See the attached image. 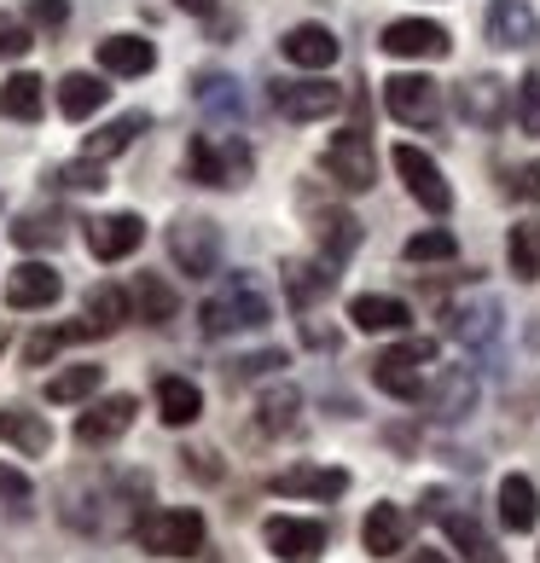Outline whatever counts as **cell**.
I'll use <instances>...</instances> for the list:
<instances>
[{"label": "cell", "instance_id": "obj_1", "mask_svg": "<svg viewBox=\"0 0 540 563\" xmlns=\"http://www.w3.org/2000/svg\"><path fill=\"white\" fill-rule=\"evenodd\" d=\"M274 320V302H267V290L251 279V274H233L210 302L198 308V325L203 338H233V331H256Z\"/></svg>", "mask_w": 540, "mask_h": 563}, {"label": "cell", "instance_id": "obj_2", "mask_svg": "<svg viewBox=\"0 0 540 563\" xmlns=\"http://www.w3.org/2000/svg\"><path fill=\"white\" fill-rule=\"evenodd\" d=\"M251 169L256 157L239 134H192V145H186V175L198 186H244Z\"/></svg>", "mask_w": 540, "mask_h": 563}, {"label": "cell", "instance_id": "obj_3", "mask_svg": "<svg viewBox=\"0 0 540 563\" xmlns=\"http://www.w3.org/2000/svg\"><path fill=\"white\" fill-rule=\"evenodd\" d=\"M436 361V343L430 338H407L396 349H384L378 361H372V384L384 395H396V401H425V366Z\"/></svg>", "mask_w": 540, "mask_h": 563}, {"label": "cell", "instance_id": "obj_4", "mask_svg": "<svg viewBox=\"0 0 540 563\" xmlns=\"http://www.w3.org/2000/svg\"><path fill=\"white\" fill-rule=\"evenodd\" d=\"M134 534H140V547L157 552V558H192V552H203V517L192 506L145 511L134 523Z\"/></svg>", "mask_w": 540, "mask_h": 563}, {"label": "cell", "instance_id": "obj_5", "mask_svg": "<svg viewBox=\"0 0 540 563\" xmlns=\"http://www.w3.org/2000/svg\"><path fill=\"white\" fill-rule=\"evenodd\" d=\"M419 511H425V517H436V523L448 529V540L460 547V558H465V563H506V558H500V547L488 540V529L476 523L471 511H460V506H453V499H448L442 488H430Z\"/></svg>", "mask_w": 540, "mask_h": 563}, {"label": "cell", "instance_id": "obj_6", "mask_svg": "<svg viewBox=\"0 0 540 563\" xmlns=\"http://www.w3.org/2000/svg\"><path fill=\"white\" fill-rule=\"evenodd\" d=\"M326 175L343 186V192H366L378 180V152H372V134L366 129H343L331 134L326 145Z\"/></svg>", "mask_w": 540, "mask_h": 563}, {"label": "cell", "instance_id": "obj_7", "mask_svg": "<svg viewBox=\"0 0 540 563\" xmlns=\"http://www.w3.org/2000/svg\"><path fill=\"white\" fill-rule=\"evenodd\" d=\"M169 256L186 267V279H210L221 267V227L203 216H180L169 227Z\"/></svg>", "mask_w": 540, "mask_h": 563}, {"label": "cell", "instance_id": "obj_8", "mask_svg": "<svg viewBox=\"0 0 540 563\" xmlns=\"http://www.w3.org/2000/svg\"><path fill=\"white\" fill-rule=\"evenodd\" d=\"M389 163H396V175L407 180V192L419 198L430 216H448V210H453V186H448L442 169H436L430 152H419V145H396V152H389Z\"/></svg>", "mask_w": 540, "mask_h": 563}, {"label": "cell", "instance_id": "obj_9", "mask_svg": "<svg viewBox=\"0 0 540 563\" xmlns=\"http://www.w3.org/2000/svg\"><path fill=\"white\" fill-rule=\"evenodd\" d=\"M384 106L396 122H407V129H430V122L442 117V88H436L430 76H389Z\"/></svg>", "mask_w": 540, "mask_h": 563}, {"label": "cell", "instance_id": "obj_10", "mask_svg": "<svg viewBox=\"0 0 540 563\" xmlns=\"http://www.w3.org/2000/svg\"><path fill=\"white\" fill-rule=\"evenodd\" d=\"M343 106V88H331V81L308 76V81H274V111L285 122H320Z\"/></svg>", "mask_w": 540, "mask_h": 563}, {"label": "cell", "instance_id": "obj_11", "mask_svg": "<svg viewBox=\"0 0 540 563\" xmlns=\"http://www.w3.org/2000/svg\"><path fill=\"white\" fill-rule=\"evenodd\" d=\"M378 47L389 58H448L453 41H448L442 24H430V18H396V24H384Z\"/></svg>", "mask_w": 540, "mask_h": 563}, {"label": "cell", "instance_id": "obj_12", "mask_svg": "<svg viewBox=\"0 0 540 563\" xmlns=\"http://www.w3.org/2000/svg\"><path fill=\"white\" fill-rule=\"evenodd\" d=\"M425 407H430V419H442V424L471 419L476 412V372L471 366H442L436 384H425Z\"/></svg>", "mask_w": 540, "mask_h": 563}, {"label": "cell", "instance_id": "obj_13", "mask_svg": "<svg viewBox=\"0 0 540 563\" xmlns=\"http://www.w3.org/2000/svg\"><path fill=\"white\" fill-rule=\"evenodd\" d=\"M262 534L279 563H320L326 552V523H315V517H267Z\"/></svg>", "mask_w": 540, "mask_h": 563}, {"label": "cell", "instance_id": "obj_14", "mask_svg": "<svg viewBox=\"0 0 540 563\" xmlns=\"http://www.w3.org/2000/svg\"><path fill=\"white\" fill-rule=\"evenodd\" d=\"M134 412H140L134 395H106V401H93V407L76 419V442H81V448H106V442H117V435H129Z\"/></svg>", "mask_w": 540, "mask_h": 563}, {"label": "cell", "instance_id": "obj_15", "mask_svg": "<svg viewBox=\"0 0 540 563\" xmlns=\"http://www.w3.org/2000/svg\"><path fill=\"white\" fill-rule=\"evenodd\" d=\"M448 338L465 343V349H494V338H500V302L494 297L453 302L448 308Z\"/></svg>", "mask_w": 540, "mask_h": 563}, {"label": "cell", "instance_id": "obj_16", "mask_svg": "<svg viewBox=\"0 0 540 563\" xmlns=\"http://www.w3.org/2000/svg\"><path fill=\"white\" fill-rule=\"evenodd\" d=\"M88 256L93 262H122V256H134V250L145 244V221L140 216H99L88 221Z\"/></svg>", "mask_w": 540, "mask_h": 563}, {"label": "cell", "instance_id": "obj_17", "mask_svg": "<svg viewBox=\"0 0 540 563\" xmlns=\"http://www.w3.org/2000/svg\"><path fill=\"white\" fill-rule=\"evenodd\" d=\"M58 297H65V279H58V267L47 262H24V267H12L7 274V308H53Z\"/></svg>", "mask_w": 540, "mask_h": 563}, {"label": "cell", "instance_id": "obj_18", "mask_svg": "<svg viewBox=\"0 0 540 563\" xmlns=\"http://www.w3.org/2000/svg\"><path fill=\"white\" fill-rule=\"evenodd\" d=\"M506 106H511V88H506L500 76H471V81H460V117L471 122V129H500Z\"/></svg>", "mask_w": 540, "mask_h": 563}, {"label": "cell", "instance_id": "obj_19", "mask_svg": "<svg viewBox=\"0 0 540 563\" xmlns=\"http://www.w3.org/2000/svg\"><path fill=\"white\" fill-rule=\"evenodd\" d=\"M407 534H412V517L401 511V506H372L366 511V523H361V547L372 552V558H401L407 552Z\"/></svg>", "mask_w": 540, "mask_h": 563}, {"label": "cell", "instance_id": "obj_20", "mask_svg": "<svg viewBox=\"0 0 540 563\" xmlns=\"http://www.w3.org/2000/svg\"><path fill=\"white\" fill-rule=\"evenodd\" d=\"M279 53H285L297 70H331L343 47H338V35H331L326 24H297V30H285Z\"/></svg>", "mask_w": 540, "mask_h": 563}, {"label": "cell", "instance_id": "obj_21", "mask_svg": "<svg viewBox=\"0 0 540 563\" xmlns=\"http://www.w3.org/2000/svg\"><path fill=\"white\" fill-rule=\"evenodd\" d=\"M274 494H290V499H338L349 494V471L338 465H290L274 476Z\"/></svg>", "mask_w": 540, "mask_h": 563}, {"label": "cell", "instance_id": "obj_22", "mask_svg": "<svg viewBox=\"0 0 540 563\" xmlns=\"http://www.w3.org/2000/svg\"><path fill=\"white\" fill-rule=\"evenodd\" d=\"M0 442L18 448L24 459H47L53 453V424L30 407H0Z\"/></svg>", "mask_w": 540, "mask_h": 563}, {"label": "cell", "instance_id": "obj_23", "mask_svg": "<svg viewBox=\"0 0 540 563\" xmlns=\"http://www.w3.org/2000/svg\"><path fill=\"white\" fill-rule=\"evenodd\" d=\"M488 41L494 47H535L540 18L524 7V0H488Z\"/></svg>", "mask_w": 540, "mask_h": 563}, {"label": "cell", "instance_id": "obj_24", "mask_svg": "<svg viewBox=\"0 0 540 563\" xmlns=\"http://www.w3.org/2000/svg\"><path fill=\"white\" fill-rule=\"evenodd\" d=\"M331 267H338V262H285V297H290V308H302V314H308V308H315L320 297H326V290L331 285H338V274H331Z\"/></svg>", "mask_w": 540, "mask_h": 563}, {"label": "cell", "instance_id": "obj_25", "mask_svg": "<svg viewBox=\"0 0 540 563\" xmlns=\"http://www.w3.org/2000/svg\"><path fill=\"white\" fill-rule=\"evenodd\" d=\"M157 419L169 430H186L203 419V389L192 378H157Z\"/></svg>", "mask_w": 540, "mask_h": 563}, {"label": "cell", "instance_id": "obj_26", "mask_svg": "<svg viewBox=\"0 0 540 563\" xmlns=\"http://www.w3.org/2000/svg\"><path fill=\"white\" fill-rule=\"evenodd\" d=\"M349 320H355V331H366V338H378V331H407L412 325V308L401 297H355L349 302Z\"/></svg>", "mask_w": 540, "mask_h": 563}, {"label": "cell", "instance_id": "obj_27", "mask_svg": "<svg viewBox=\"0 0 540 563\" xmlns=\"http://www.w3.org/2000/svg\"><path fill=\"white\" fill-rule=\"evenodd\" d=\"M129 297H134V320H145V325H169L180 314V290L163 274H140Z\"/></svg>", "mask_w": 540, "mask_h": 563}, {"label": "cell", "instance_id": "obj_28", "mask_svg": "<svg viewBox=\"0 0 540 563\" xmlns=\"http://www.w3.org/2000/svg\"><path fill=\"white\" fill-rule=\"evenodd\" d=\"M129 320H134V297L122 285H93L88 290V325H93V338H117Z\"/></svg>", "mask_w": 540, "mask_h": 563}, {"label": "cell", "instance_id": "obj_29", "mask_svg": "<svg viewBox=\"0 0 540 563\" xmlns=\"http://www.w3.org/2000/svg\"><path fill=\"white\" fill-rule=\"evenodd\" d=\"M145 129H152V117L129 111V117H117V122H106V129H93L88 140H81V157L106 163V157H117V152H129V145H134Z\"/></svg>", "mask_w": 540, "mask_h": 563}, {"label": "cell", "instance_id": "obj_30", "mask_svg": "<svg viewBox=\"0 0 540 563\" xmlns=\"http://www.w3.org/2000/svg\"><path fill=\"white\" fill-rule=\"evenodd\" d=\"M500 523H506L511 534H529V529L540 523V494H535L529 476H517V471L500 483Z\"/></svg>", "mask_w": 540, "mask_h": 563}, {"label": "cell", "instance_id": "obj_31", "mask_svg": "<svg viewBox=\"0 0 540 563\" xmlns=\"http://www.w3.org/2000/svg\"><path fill=\"white\" fill-rule=\"evenodd\" d=\"M99 65H106L111 76H145L157 65V47L140 41V35H111V41H99Z\"/></svg>", "mask_w": 540, "mask_h": 563}, {"label": "cell", "instance_id": "obj_32", "mask_svg": "<svg viewBox=\"0 0 540 563\" xmlns=\"http://www.w3.org/2000/svg\"><path fill=\"white\" fill-rule=\"evenodd\" d=\"M315 239H320L326 262H343V256H355V250H361V221L349 210H320L315 216Z\"/></svg>", "mask_w": 540, "mask_h": 563}, {"label": "cell", "instance_id": "obj_33", "mask_svg": "<svg viewBox=\"0 0 540 563\" xmlns=\"http://www.w3.org/2000/svg\"><path fill=\"white\" fill-rule=\"evenodd\" d=\"M297 412H302L297 384H274V389H262V401H256V430L285 435V430H297Z\"/></svg>", "mask_w": 540, "mask_h": 563}, {"label": "cell", "instance_id": "obj_34", "mask_svg": "<svg viewBox=\"0 0 540 563\" xmlns=\"http://www.w3.org/2000/svg\"><path fill=\"white\" fill-rule=\"evenodd\" d=\"M106 99H111V88L99 76H88V70H76V76L58 81V111H65L70 122H88L99 106H106Z\"/></svg>", "mask_w": 540, "mask_h": 563}, {"label": "cell", "instance_id": "obj_35", "mask_svg": "<svg viewBox=\"0 0 540 563\" xmlns=\"http://www.w3.org/2000/svg\"><path fill=\"white\" fill-rule=\"evenodd\" d=\"M41 106H47V88H41V76L30 70H18L0 81V117H12V122H35Z\"/></svg>", "mask_w": 540, "mask_h": 563}, {"label": "cell", "instance_id": "obj_36", "mask_svg": "<svg viewBox=\"0 0 540 563\" xmlns=\"http://www.w3.org/2000/svg\"><path fill=\"white\" fill-rule=\"evenodd\" d=\"M192 93H198V106L210 111L216 122H244V93H239V81H233V76H216V70H203Z\"/></svg>", "mask_w": 540, "mask_h": 563}, {"label": "cell", "instance_id": "obj_37", "mask_svg": "<svg viewBox=\"0 0 540 563\" xmlns=\"http://www.w3.org/2000/svg\"><path fill=\"white\" fill-rule=\"evenodd\" d=\"M506 262H511V274L535 285L540 279V221H517L511 227V239H506Z\"/></svg>", "mask_w": 540, "mask_h": 563}, {"label": "cell", "instance_id": "obj_38", "mask_svg": "<svg viewBox=\"0 0 540 563\" xmlns=\"http://www.w3.org/2000/svg\"><path fill=\"white\" fill-rule=\"evenodd\" d=\"M99 389V366H65L58 378H47V401H88V395Z\"/></svg>", "mask_w": 540, "mask_h": 563}, {"label": "cell", "instance_id": "obj_39", "mask_svg": "<svg viewBox=\"0 0 540 563\" xmlns=\"http://www.w3.org/2000/svg\"><path fill=\"white\" fill-rule=\"evenodd\" d=\"M460 256V239L442 233V227H430V233H412L407 239V262H453Z\"/></svg>", "mask_w": 540, "mask_h": 563}, {"label": "cell", "instance_id": "obj_40", "mask_svg": "<svg viewBox=\"0 0 540 563\" xmlns=\"http://www.w3.org/2000/svg\"><path fill=\"white\" fill-rule=\"evenodd\" d=\"M58 233H65V227H58V216L47 210H30V216H18L12 221V244H24V250H35V244H58Z\"/></svg>", "mask_w": 540, "mask_h": 563}, {"label": "cell", "instance_id": "obj_41", "mask_svg": "<svg viewBox=\"0 0 540 563\" xmlns=\"http://www.w3.org/2000/svg\"><path fill=\"white\" fill-rule=\"evenodd\" d=\"M285 366V349H256V354H244V361L227 366V384H251V378H267V372H279Z\"/></svg>", "mask_w": 540, "mask_h": 563}, {"label": "cell", "instance_id": "obj_42", "mask_svg": "<svg viewBox=\"0 0 540 563\" xmlns=\"http://www.w3.org/2000/svg\"><path fill=\"white\" fill-rule=\"evenodd\" d=\"M53 180L65 186V192H106V169H99L93 157H81V163H65V169H53Z\"/></svg>", "mask_w": 540, "mask_h": 563}, {"label": "cell", "instance_id": "obj_43", "mask_svg": "<svg viewBox=\"0 0 540 563\" xmlns=\"http://www.w3.org/2000/svg\"><path fill=\"white\" fill-rule=\"evenodd\" d=\"M517 122H524V134L540 140V76L517 81Z\"/></svg>", "mask_w": 540, "mask_h": 563}, {"label": "cell", "instance_id": "obj_44", "mask_svg": "<svg viewBox=\"0 0 540 563\" xmlns=\"http://www.w3.org/2000/svg\"><path fill=\"white\" fill-rule=\"evenodd\" d=\"M0 499H7L12 511H24L30 499H35V488H30V476H24V471H12V465H0Z\"/></svg>", "mask_w": 540, "mask_h": 563}, {"label": "cell", "instance_id": "obj_45", "mask_svg": "<svg viewBox=\"0 0 540 563\" xmlns=\"http://www.w3.org/2000/svg\"><path fill=\"white\" fill-rule=\"evenodd\" d=\"M30 47H35V41H30V30L18 24V18H7V12H0V58H24Z\"/></svg>", "mask_w": 540, "mask_h": 563}, {"label": "cell", "instance_id": "obj_46", "mask_svg": "<svg viewBox=\"0 0 540 563\" xmlns=\"http://www.w3.org/2000/svg\"><path fill=\"white\" fill-rule=\"evenodd\" d=\"M511 198H524V203H540V163H524V169H517L511 180Z\"/></svg>", "mask_w": 540, "mask_h": 563}, {"label": "cell", "instance_id": "obj_47", "mask_svg": "<svg viewBox=\"0 0 540 563\" xmlns=\"http://www.w3.org/2000/svg\"><path fill=\"white\" fill-rule=\"evenodd\" d=\"M30 18H35V24H65V18H70V7H65V0H30Z\"/></svg>", "mask_w": 540, "mask_h": 563}, {"label": "cell", "instance_id": "obj_48", "mask_svg": "<svg viewBox=\"0 0 540 563\" xmlns=\"http://www.w3.org/2000/svg\"><path fill=\"white\" fill-rule=\"evenodd\" d=\"M302 338L315 343V349H338V343H343V338H338V331H331V325H315V320H302Z\"/></svg>", "mask_w": 540, "mask_h": 563}, {"label": "cell", "instance_id": "obj_49", "mask_svg": "<svg viewBox=\"0 0 540 563\" xmlns=\"http://www.w3.org/2000/svg\"><path fill=\"white\" fill-rule=\"evenodd\" d=\"M180 459H192V471L203 476V483H216V476H221V471H216V453H210V448H192V453H180Z\"/></svg>", "mask_w": 540, "mask_h": 563}, {"label": "cell", "instance_id": "obj_50", "mask_svg": "<svg viewBox=\"0 0 540 563\" xmlns=\"http://www.w3.org/2000/svg\"><path fill=\"white\" fill-rule=\"evenodd\" d=\"M175 7H180V12H192V18H216L221 0H175Z\"/></svg>", "mask_w": 540, "mask_h": 563}, {"label": "cell", "instance_id": "obj_51", "mask_svg": "<svg viewBox=\"0 0 540 563\" xmlns=\"http://www.w3.org/2000/svg\"><path fill=\"white\" fill-rule=\"evenodd\" d=\"M407 563H448L442 552H419V558H407Z\"/></svg>", "mask_w": 540, "mask_h": 563}, {"label": "cell", "instance_id": "obj_52", "mask_svg": "<svg viewBox=\"0 0 540 563\" xmlns=\"http://www.w3.org/2000/svg\"><path fill=\"white\" fill-rule=\"evenodd\" d=\"M0 349H7V325H0Z\"/></svg>", "mask_w": 540, "mask_h": 563}]
</instances>
